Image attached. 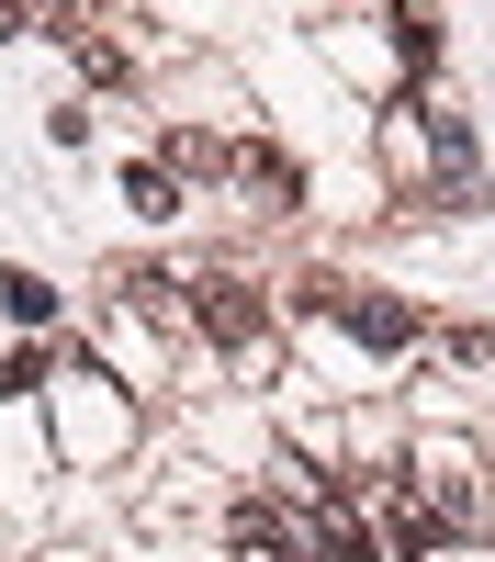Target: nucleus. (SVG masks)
Masks as SVG:
<instances>
[{"label":"nucleus","instance_id":"nucleus-1","mask_svg":"<svg viewBox=\"0 0 495 562\" xmlns=\"http://www.w3.org/2000/svg\"><path fill=\"white\" fill-rule=\"evenodd\" d=\"M192 326H203L214 349H259V338H270V304L248 293L237 270H203V281H192Z\"/></svg>","mask_w":495,"mask_h":562},{"label":"nucleus","instance_id":"nucleus-2","mask_svg":"<svg viewBox=\"0 0 495 562\" xmlns=\"http://www.w3.org/2000/svg\"><path fill=\"white\" fill-rule=\"evenodd\" d=\"M327 315L349 326L360 349H405V338H417V315H405L394 293H338V281H327Z\"/></svg>","mask_w":495,"mask_h":562},{"label":"nucleus","instance_id":"nucleus-3","mask_svg":"<svg viewBox=\"0 0 495 562\" xmlns=\"http://www.w3.org/2000/svg\"><path fill=\"white\" fill-rule=\"evenodd\" d=\"M0 315H12V326H45V315H57V293H45L34 270H0Z\"/></svg>","mask_w":495,"mask_h":562},{"label":"nucleus","instance_id":"nucleus-4","mask_svg":"<svg viewBox=\"0 0 495 562\" xmlns=\"http://www.w3.org/2000/svg\"><path fill=\"white\" fill-rule=\"evenodd\" d=\"M394 45H405V68L439 57V12H428V0H405V12H394Z\"/></svg>","mask_w":495,"mask_h":562},{"label":"nucleus","instance_id":"nucleus-5","mask_svg":"<svg viewBox=\"0 0 495 562\" xmlns=\"http://www.w3.org/2000/svg\"><path fill=\"white\" fill-rule=\"evenodd\" d=\"M0 34H23V0H0Z\"/></svg>","mask_w":495,"mask_h":562},{"label":"nucleus","instance_id":"nucleus-6","mask_svg":"<svg viewBox=\"0 0 495 562\" xmlns=\"http://www.w3.org/2000/svg\"><path fill=\"white\" fill-rule=\"evenodd\" d=\"M394 562H428V551H394Z\"/></svg>","mask_w":495,"mask_h":562}]
</instances>
